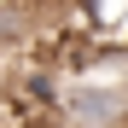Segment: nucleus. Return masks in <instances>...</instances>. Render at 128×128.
Returning <instances> with one entry per match:
<instances>
[{
    "label": "nucleus",
    "instance_id": "nucleus-1",
    "mask_svg": "<svg viewBox=\"0 0 128 128\" xmlns=\"http://www.w3.org/2000/svg\"><path fill=\"white\" fill-rule=\"evenodd\" d=\"M58 128H128V88L111 76H70L58 93Z\"/></svg>",
    "mask_w": 128,
    "mask_h": 128
},
{
    "label": "nucleus",
    "instance_id": "nucleus-2",
    "mask_svg": "<svg viewBox=\"0 0 128 128\" xmlns=\"http://www.w3.org/2000/svg\"><path fill=\"white\" fill-rule=\"evenodd\" d=\"M58 24L93 47H128V0H64Z\"/></svg>",
    "mask_w": 128,
    "mask_h": 128
},
{
    "label": "nucleus",
    "instance_id": "nucleus-3",
    "mask_svg": "<svg viewBox=\"0 0 128 128\" xmlns=\"http://www.w3.org/2000/svg\"><path fill=\"white\" fill-rule=\"evenodd\" d=\"M18 6H24V0H18Z\"/></svg>",
    "mask_w": 128,
    "mask_h": 128
}]
</instances>
